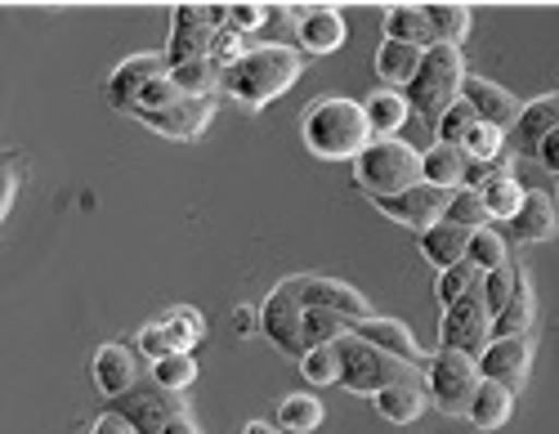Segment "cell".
Instances as JSON below:
<instances>
[{
  "instance_id": "1",
  "label": "cell",
  "mask_w": 559,
  "mask_h": 434,
  "mask_svg": "<svg viewBox=\"0 0 559 434\" xmlns=\"http://www.w3.org/2000/svg\"><path fill=\"white\" fill-rule=\"evenodd\" d=\"M305 72V59L292 50V45H255L238 63L224 72V94H233L242 108L260 113L264 104H273L277 94H287Z\"/></svg>"
},
{
  "instance_id": "2",
  "label": "cell",
  "mask_w": 559,
  "mask_h": 434,
  "mask_svg": "<svg viewBox=\"0 0 559 434\" xmlns=\"http://www.w3.org/2000/svg\"><path fill=\"white\" fill-rule=\"evenodd\" d=\"M300 134H305V149L322 162H358V153L371 143L362 104L341 99V94L336 99H313L305 108Z\"/></svg>"
},
{
  "instance_id": "3",
  "label": "cell",
  "mask_w": 559,
  "mask_h": 434,
  "mask_svg": "<svg viewBox=\"0 0 559 434\" xmlns=\"http://www.w3.org/2000/svg\"><path fill=\"white\" fill-rule=\"evenodd\" d=\"M336 359H341V385L354 395H381L390 385H426L421 380V367H412L377 345L358 341V336H341L336 341Z\"/></svg>"
},
{
  "instance_id": "4",
  "label": "cell",
  "mask_w": 559,
  "mask_h": 434,
  "mask_svg": "<svg viewBox=\"0 0 559 434\" xmlns=\"http://www.w3.org/2000/svg\"><path fill=\"white\" fill-rule=\"evenodd\" d=\"M354 184L367 198H394L421 184V153L403 139H371L354 162Z\"/></svg>"
},
{
  "instance_id": "5",
  "label": "cell",
  "mask_w": 559,
  "mask_h": 434,
  "mask_svg": "<svg viewBox=\"0 0 559 434\" xmlns=\"http://www.w3.org/2000/svg\"><path fill=\"white\" fill-rule=\"evenodd\" d=\"M461 81H465L461 50H452V45H435V50H426L421 72H416L412 85H407L412 113L426 126H439V117L461 99Z\"/></svg>"
},
{
  "instance_id": "6",
  "label": "cell",
  "mask_w": 559,
  "mask_h": 434,
  "mask_svg": "<svg viewBox=\"0 0 559 434\" xmlns=\"http://www.w3.org/2000/svg\"><path fill=\"white\" fill-rule=\"evenodd\" d=\"M479 363L471 354H456V350H439L426 367V395L435 399V408L443 417H465L471 412V399L479 390Z\"/></svg>"
},
{
  "instance_id": "7",
  "label": "cell",
  "mask_w": 559,
  "mask_h": 434,
  "mask_svg": "<svg viewBox=\"0 0 559 434\" xmlns=\"http://www.w3.org/2000/svg\"><path fill=\"white\" fill-rule=\"evenodd\" d=\"M224 27H228V5H179L170 19V45H166L170 68H183L193 59H211L215 36Z\"/></svg>"
},
{
  "instance_id": "8",
  "label": "cell",
  "mask_w": 559,
  "mask_h": 434,
  "mask_svg": "<svg viewBox=\"0 0 559 434\" xmlns=\"http://www.w3.org/2000/svg\"><path fill=\"white\" fill-rule=\"evenodd\" d=\"M300 292H305V273L277 282L260 309V331L292 359H305V296Z\"/></svg>"
},
{
  "instance_id": "9",
  "label": "cell",
  "mask_w": 559,
  "mask_h": 434,
  "mask_svg": "<svg viewBox=\"0 0 559 434\" xmlns=\"http://www.w3.org/2000/svg\"><path fill=\"white\" fill-rule=\"evenodd\" d=\"M484 282V278H479ZM492 341V314L484 305V286L465 292L456 305L443 309V322H439V350H456V354H471L479 359Z\"/></svg>"
},
{
  "instance_id": "10",
  "label": "cell",
  "mask_w": 559,
  "mask_h": 434,
  "mask_svg": "<svg viewBox=\"0 0 559 434\" xmlns=\"http://www.w3.org/2000/svg\"><path fill=\"white\" fill-rule=\"evenodd\" d=\"M448 202H452V192L448 188H435V184H416L407 192H394V198H371V207H377L381 215H390L394 224L416 228V233L435 228L443 220Z\"/></svg>"
},
{
  "instance_id": "11",
  "label": "cell",
  "mask_w": 559,
  "mask_h": 434,
  "mask_svg": "<svg viewBox=\"0 0 559 434\" xmlns=\"http://www.w3.org/2000/svg\"><path fill=\"white\" fill-rule=\"evenodd\" d=\"M112 412H121L134 425V434H162L166 421L183 417V399L170 395V390H162L157 380H148V385H134L130 395L112 399Z\"/></svg>"
},
{
  "instance_id": "12",
  "label": "cell",
  "mask_w": 559,
  "mask_h": 434,
  "mask_svg": "<svg viewBox=\"0 0 559 434\" xmlns=\"http://www.w3.org/2000/svg\"><path fill=\"white\" fill-rule=\"evenodd\" d=\"M475 363H479V376H484V380H497V385H506V390L515 395L520 385L528 380L533 341H528V336H492L488 350H484Z\"/></svg>"
},
{
  "instance_id": "13",
  "label": "cell",
  "mask_w": 559,
  "mask_h": 434,
  "mask_svg": "<svg viewBox=\"0 0 559 434\" xmlns=\"http://www.w3.org/2000/svg\"><path fill=\"white\" fill-rule=\"evenodd\" d=\"M166 72H170V59L166 55H130V59H121L112 68V77H108V104L121 108V113H134L139 94H144Z\"/></svg>"
},
{
  "instance_id": "14",
  "label": "cell",
  "mask_w": 559,
  "mask_h": 434,
  "mask_svg": "<svg viewBox=\"0 0 559 434\" xmlns=\"http://www.w3.org/2000/svg\"><path fill=\"white\" fill-rule=\"evenodd\" d=\"M215 117V94H206V99H179L162 113H134V121H144L148 130L166 134V139H198Z\"/></svg>"
},
{
  "instance_id": "15",
  "label": "cell",
  "mask_w": 559,
  "mask_h": 434,
  "mask_svg": "<svg viewBox=\"0 0 559 434\" xmlns=\"http://www.w3.org/2000/svg\"><path fill=\"white\" fill-rule=\"evenodd\" d=\"M461 99L475 108L479 121H488L497 130H510L520 121V113H524V104L510 90H501V85H492L484 77H471V72H465V81H461Z\"/></svg>"
},
{
  "instance_id": "16",
  "label": "cell",
  "mask_w": 559,
  "mask_h": 434,
  "mask_svg": "<svg viewBox=\"0 0 559 434\" xmlns=\"http://www.w3.org/2000/svg\"><path fill=\"white\" fill-rule=\"evenodd\" d=\"M358 341H367V345H377V350H385V354H394V359H403V363H412V367H430V359H426V350L416 345V336L403 327V322H394V318H358L354 327H349Z\"/></svg>"
},
{
  "instance_id": "17",
  "label": "cell",
  "mask_w": 559,
  "mask_h": 434,
  "mask_svg": "<svg viewBox=\"0 0 559 434\" xmlns=\"http://www.w3.org/2000/svg\"><path fill=\"white\" fill-rule=\"evenodd\" d=\"M90 372H95V385H99L104 399H121L139 385V363H134V354L126 345H99Z\"/></svg>"
},
{
  "instance_id": "18",
  "label": "cell",
  "mask_w": 559,
  "mask_h": 434,
  "mask_svg": "<svg viewBox=\"0 0 559 434\" xmlns=\"http://www.w3.org/2000/svg\"><path fill=\"white\" fill-rule=\"evenodd\" d=\"M292 19L309 55H336L345 45V19L336 10H292Z\"/></svg>"
},
{
  "instance_id": "19",
  "label": "cell",
  "mask_w": 559,
  "mask_h": 434,
  "mask_svg": "<svg viewBox=\"0 0 559 434\" xmlns=\"http://www.w3.org/2000/svg\"><path fill=\"white\" fill-rule=\"evenodd\" d=\"M305 309H332V314H345V318H371L367 314V301L354 292L349 282H336V278H313L305 273Z\"/></svg>"
},
{
  "instance_id": "20",
  "label": "cell",
  "mask_w": 559,
  "mask_h": 434,
  "mask_svg": "<svg viewBox=\"0 0 559 434\" xmlns=\"http://www.w3.org/2000/svg\"><path fill=\"white\" fill-rule=\"evenodd\" d=\"M559 215H555V202L546 198V188H528L524 207L515 211V220H506V233L515 237V243H546L555 233Z\"/></svg>"
},
{
  "instance_id": "21",
  "label": "cell",
  "mask_w": 559,
  "mask_h": 434,
  "mask_svg": "<svg viewBox=\"0 0 559 434\" xmlns=\"http://www.w3.org/2000/svg\"><path fill=\"white\" fill-rule=\"evenodd\" d=\"M550 130H559V94H542V99L524 104V113H520V121H515V143H520V153L537 157L542 139H546Z\"/></svg>"
},
{
  "instance_id": "22",
  "label": "cell",
  "mask_w": 559,
  "mask_h": 434,
  "mask_svg": "<svg viewBox=\"0 0 559 434\" xmlns=\"http://www.w3.org/2000/svg\"><path fill=\"white\" fill-rule=\"evenodd\" d=\"M465 251H471V228H456V224H448V220H439L435 228H426L421 233V256L443 273V269H452V265H461L465 260Z\"/></svg>"
},
{
  "instance_id": "23",
  "label": "cell",
  "mask_w": 559,
  "mask_h": 434,
  "mask_svg": "<svg viewBox=\"0 0 559 434\" xmlns=\"http://www.w3.org/2000/svg\"><path fill=\"white\" fill-rule=\"evenodd\" d=\"M362 113H367L371 139H394L403 130V121L412 117V104H407V94H399V90H377L362 104Z\"/></svg>"
},
{
  "instance_id": "24",
  "label": "cell",
  "mask_w": 559,
  "mask_h": 434,
  "mask_svg": "<svg viewBox=\"0 0 559 434\" xmlns=\"http://www.w3.org/2000/svg\"><path fill=\"white\" fill-rule=\"evenodd\" d=\"M465 166H471V157H465L461 149H452V143H435L430 153H421V184L456 192L465 184Z\"/></svg>"
},
{
  "instance_id": "25",
  "label": "cell",
  "mask_w": 559,
  "mask_h": 434,
  "mask_svg": "<svg viewBox=\"0 0 559 434\" xmlns=\"http://www.w3.org/2000/svg\"><path fill=\"white\" fill-rule=\"evenodd\" d=\"M385 40L412 45V50H435V45H439L426 10H416V5H403V10H390L385 14Z\"/></svg>"
},
{
  "instance_id": "26",
  "label": "cell",
  "mask_w": 559,
  "mask_h": 434,
  "mask_svg": "<svg viewBox=\"0 0 559 434\" xmlns=\"http://www.w3.org/2000/svg\"><path fill=\"white\" fill-rule=\"evenodd\" d=\"M510 408H515V395L506 390V385H497V380H479V390H475V399H471V425H479V430H501L506 421H510Z\"/></svg>"
},
{
  "instance_id": "27",
  "label": "cell",
  "mask_w": 559,
  "mask_h": 434,
  "mask_svg": "<svg viewBox=\"0 0 559 434\" xmlns=\"http://www.w3.org/2000/svg\"><path fill=\"white\" fill-rule=\"evenodd\" d=\"M371 403H377V412L394 425H412L416 417L426 412L430 395H426V385H390V390L381 395H371Z\"/></svg>"
},
{
  "instance_id": "28",
  "label": "cell",
  "mask_w": 559,
  "mask_h": 434,
  "mask_svg": "<svg viewBox=\"0 0 559 434\" xmlns=\"http://www.w3.org/2000/svg\"><path fill=\"white\" fill-rule=\"evenodd\" d=\"M421 59L426 50H412V45H399V40H381V50H377V77L394 90V85H412V77L421 72Z\"/></svg>"
},
{
  "instance_id": "29",
  "label": "cell",
  "mask_w": 559,
  "mask_h": 434,
  "mask_svg": "<svg viewBox=\"0 0 559 434\" xmlns=\"http://www.w3.org/2000/svg\"><path fill=\"white\" fill-rule=\"evenodd\" d=\"M533 327V286L524 278V269L515 273V292H510L506 309L492 318V336H528Z\"/></svg>"
},
{
  "instance_id": "30",
  "label": "cell",
  "mask_w": 559,
  "mask_h": 434,
  "mask_svg": "<svg viewBox=\"0 0 559 434\" xmlns=\"http://www.w3.org/2000/svg\"><path fill=\"white\" fill-rule=\"evenodd\" d=\"M484 207H488V220H515V211L524 207V198H528V188L520 184V175L515 171H501L484 192Z\"/></svg>"
},
{
  "instance_id": "31",
  "label": "cell",
  "mask_w": 559,
  "mask_h": 434,
  "mask_svg": "<svg viewBox=\"0 0 559 434\" xmlns=\"http://www.w3.org/2000/svg\"><path fill=\"white\" fill-rule=\"evenodd\" d=\"M170 81L179 85L183 99H206V94H215V85L224 81V68L215 59H193L183 68H170Z\"/></svg>"
},
{
  "instance_id": "32",
  "label": "cell",
  "mask_w": 559,
  "mask_h": 434,
  "mask_svg": "<svg viewBox=\"0 0 559 434\" xmlns=\"http://www.w3.org/2000/svg\"><path fill=\"white\" fill-rule=\"evenodd\" d=\"M426 19L435 27V40L452 45V50H461V40L471 36V10L465 5H426Z\"/></svg>"
},
{
  "instance_id": "33",
  "label": "cell",
  "mask_w": 559,
  "mask_h": 434,
  "mask_svg": "<svg viewBox=\"0 0 559 434\" xmlns=\"http://www.w3.org/2000/svg\"><path fill=\"white\" fill-rule=\"evenodd\" d=\"M277 425H283L287 434H309L322 425V403L313 395H287L283 403H277Z\"/></svg>"
},
{
  "instance_id": "34",
  "label": "cell",
  "mask_w": 559,
  "mask_h": 434,
  "mask_svg": "<svg viewBox=\"0 0 559 434\" xmlns=\"http://www.w3.org/2000/svg\"><path fill=\"white\" fill-rule=\"evenodd\" d=\"M354 318L332 314V309H305V350L313 345H336L341 336H349Z\"/></svg>"
},
{
  "instance_id": "35",
  "label": "cell",
  "mask_w": 559,
  "mask_h": 434,
  "mask_svg": "<svg viewBox=\"0 0 559 434\" xmlns=\"http://www.w3.org/2000/svg\"><path fill=\"white\" fill-rule=\"evenodd\" d=\"M465 260H471L479 273H492V269H501V265H510V251H506V237L497 233V228H475L471 233V251H465Z\"/></svg>"
},
{
  "instance_id": "36",
  "label": "cell",
  "mask_w": 559,
  "mask_h": 434,
  "mask_svg": "<svg viewBox=\"0 0 559 434\" xmlns=\"http://www.w3.org/2000/svg\"><path fill=\"white\" fill-rule=\"evenodd\" d=\"M162 322H166V331H170V341H175V350H179V354H193V345L206 336L202 314H198V309H189V305L166 309V314H162Z\"/></svg>"
},
{
  "instance_id": "37",
  "label": "cell",
  "mask_w": 559,
  "mask_h": 434,
  "mask_svg": "<svg viewBox=\"0 0 559 434\" xmlns=\"http://www.w3.org/2000/svg\"><path fill=\"white\" fill-rule=\"evenodd\" d=\"M443 220L448 224H456V228H484L488 224V207H484V198L475 188H456L452 192V202H448V211H443Z\"/></svg>"
},
{
  "instance_id": "38",
  "label": "cell",
  "mask_w": 559,
  "mask_h": 434,
  "mask_svg": "<svg viewBox=\"0 0 559 434\" xmlns=\"http://www.w3.org/2000/svg\"><path fill=\"white\" fill-rule=\"evenodd\" d=\"M479 278H484V273H479L471 260H461V265L443 269V273H439V282H435V292H439L443 309H448V305H456L465 292H475V286H479Z\"/></svg>"
},
{
  "instance_id": "39",
  "label": "cell",
  "mask_w": 559,
  "mask_h": 434,
  "mask_svg": "<svg viewBox=\"0 0 559 434\" xmlns=\"http://www.w3.org/2000/svg\"><path fill=\"white\" fill-rule=\"evenodd\" d=\"M501 149H506V130H497L488 121H475V130L461 143V153L471 162H501Z\"/></svg>"
},
{
  "instance_id": "40",
  "label": "cell",
  "mask_w": 559,
  "mask_h": 434,
  "mask_svg": "<svg viewBox=\"0 0 559 434\" xmlns=\"http://www.w3.org/2000/svg\"><path fill=\"white\" fill-rule=\"evenodd\" d=\"M153 380L162 385V390H170V395L189 390V385L198 380V363H193V354H170V359L153 363Z\"/></svg>"
},
{
  "instance_id": "41",
  "label": "cell",
  "mask_w": 559,
  "mask_h": 434,
  "mask_svg": "<svg viewBox=\"0 0 559 434\" xmlns=\"http://www.w3.org/2000/svg\"><path fill=\"white\" fill-rule=\"evenodd\" d=\"M475 108L471 104H465V99H456L443 117H439V126H435V134H439V143H452V149H461V143H465V134H471L475 130Z\"/></svg>"
},
{
  "instance_id": "42",
  "label": "cell",
  "mask_w": 559,
  "mask_h": 434,
  "mask_svg": "<svg viewBox=\"0 0 559 434\" xmlns=\"http://www.w3.org/2000/svg\"><path fill=\"white\" fill-rule=\"evenodd\" d=\"M300 372H305V380H309V385H332V380H341L336 345H313V350H305Z\"/></svg>"
},
{
  "instance_id": "43",
  "label": "cell",
  "mask_w": 559,
  "mask_h": 434,
  "mask_svg": "<svg viewBox=\"0 0 559 434\" xmlns=\"http://www.w3.org/2000/svg\"><path fill=\"white\" fill-rule=\"evenodd\" d=\"M515 265H501V269H492V273H484V305H488V314L497 318L501 309H506V301H510V292H515Z\"/></svg>"
},
{
  "instance_id": "44",
  "label": "cell",
  "mask_w": 559,
  "mask_h": 434,
  "mask_svg": "<svg viewBox=\"0 0 559 434\" xmlns=\"http://www.w3.org/2000/svg\"><path fill=\"white\" fill-rule=\"evenodd\" d=\"M139 354H144L148 363H162V359H170V354H179L175 350V341H170V331H166V322L157 318V322H148V327H139Z\"/></svg>"
},
{
  "instance_id": "45",
  "label": "cell",
  "mask_w": 559,
  "mask_h": 434,
  "mask_svg": "<svg viewBox=\"0 0 559 434\" xmlns=\"http://www.w3.org/2000/svg\"><path fill=\"white\" fill-rule=\"evenodd\" d=\"M183 99V94H179V85L170 81V72L166 77H157L144 94H139V104H134V113H162V108H170V104H179ZM130 113V117H134Z\"/></svg>"
},
{
  "instance_id": "46",
  "label": "cell",
  "mask_w": 559,
  "mask_h": 434,
  "mask_svg": "<svg viewBox=\"0 0 559 434\" xmlns=\"http://www.w3.org/2000/svg\"><path fill=\"white\" fill-rule=\"evenodd\" d=\"M242 55H247V45H242V36L224 27V32L215 36V50H211V59H215V63H219V68L228 72V68H233V63H238Z\"/></svg>"
},
{
  "instance_id": "47",
  "label": "cell",
  "mask_w": 559,
  "mask_h": 434,
  "mask_svg": "<svg viewBox=\"0 0 559 434\" xmlns=\"http://www.w3.org/2000/svg\"><path fill=\"white\" fill-rule=\"evenodd\" d=\"M264 19H269L264 5H228V32H238V36L264 27Z\"/></svg>"
},
{
  "instance_id": "48",
  "label": "cell",
  "mask_w": 559,
  "mask_h": 434,
  "mask_svg": "<svg viewBox=\"0 0 559 434\" xmlns=\"http://www.w3.org/2000/svg\"><path fill=\"white\" fill-rule=\"evenodd\" d=\"M501 171H510V166H506V162H471V166H465V188L484 192Z\"/></svg>"
},
{
  "instance_id": "49",
  "label": "cell",
  "mask_w": 559,
  "mask_h": 434,
  "mask_svg": "<svg viewBox=\"0 0 559 434\" xmlns=\"http://www.w3.org/2000/svg\"><path fill=\"white\" fill-rule=\"evenodd\" d=\"M233 331H238L242 341H247V336H255V331H260V309L238 305V309H233Z\"/></svg>"
},
{
  "instance_id": "50",
  "label": "cell",
  "mask_w": 559,
  "mask_h": 434,
  "mask_svg": "<svg viewBox=\"0 0 559 434\" xmlns=\"http://www.w3.org/2000/svg\"><path fill=\"white\" fill-rule=\"evenodd\" d=\"M90 434H134V425H130L121 412H112V408H108L95 425H90Z\"/></svg>"
},
{
  "instance_id": "51",
  "label": "cell",
  "mask_w": 559,
  "mask_h": 434,
  "mask_svg": "<svg viewBox=\"0 0 559 434\" xmlns=\"http://www.w3.org/2000/svg\"><path fill=\"white\" fill-rule=\"evenodd\" d=\"M537 162L550 171V175H559V130H550L546 139H542V149H537Z\"/></svg>"
},
{
  "instance_id": "52",
  "label": "cell",
  "mask_w": 559,
  "mask_h": 434,
  "mask_svg": "<svg viewBox=\"0 0 559 434\" xmlns=\"http://www.w3.org/2000/svg\"><path fill=\"white\" fill-rule=\"evenodd\" d=\"M162 434H202L198 425H193V417L189 412H183V417H175V421H166V430Z\"/></svg>"
},
{
  "instance_id": "53",
  "label": "cell",
  "mask_w": 559,
  "mask_h": 434,
  "mask_svg": "<svg viewBox=\"0 0 559 434\" xmlns=\"http://www.w3.org/2000/svg\"><path fill=\"white\" fill-rule=\"evenodd\" d=\"M14 188H19V166L10 162V175H5V202H0V211H10V207H14Z\"/></svg>"
},
{
  "instance_id": "54",
  "label": "cell",
  "mask_w": 559,
  "mask_h": 434,
  "mask_svg": "<svg viewBox=\"0 0 559 434\" xmlns=\"http://www.w3.org/2000/svg\"><path fill=\"white\" fill-rule=\"evenodd\" d=\"M242 434H283V430H277V425H264V421H251Z\"/></svg>"
}]
</instances>
